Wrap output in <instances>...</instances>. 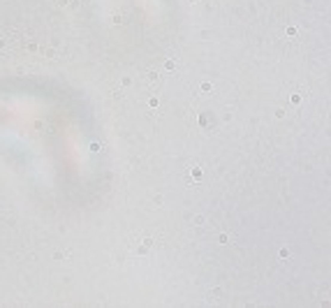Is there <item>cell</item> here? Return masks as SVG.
I'll use <instances>...</instances> for the list:
<instances>
[{
  "label": "cell",
  "instance_id": "5b68a950",
  "mask_svg": "<svg viewBox=\"0 0 331 308\" xmlns=\"http://www.w3.org/2000/svg\"><path fill=\"white\" fill-rule=\"evenodd\" d=\"M199 125H201V128H206V125H209V114H201V116H199Z\"/></svg>",
  "mask_w": 331,
  "mask_h": 308
},
{
  "label": "cell",
  "instance_id": "30bf717a",
  "mask_svg": "<svg viewBox=\"0 0 331 308\" xmlns=\"http://www.w3.org/2000/svg\"><path fill=\"white\" fill-rule=\"evenodd\" d=\"M204 222H206L204 216H195V225H204Z\"/></svg>",
  "mask_w": 331,
  "mask_h": 308
},
{
  "label": "cell",
  "instance_id": "ba28073f",
  "mask_svg": "<svg viewBox=\"0 0 331 308\" xmlns=\"http://www.w3.org/2000/svg\"><path fill=\"white\" fill-rule=\"evenodd\" d=\"M42 51H44L46 58H56V51H53V49H42Z\"/></svg>",
  "mask_w": 331,
  "mask_h": 308
},
{
  "label": "cell",
  "instance_id": "5bb4252c",
  "mask_svg": "<svg viewBox=\"0 0 331 308\" xmlns=\"http://www.w3.org/2000/svg\"><path fill=\"white\" fill-rule=\"evenodd\" d=\"M148 104L153 107V109H157V104H160V100H157V97H151V102H148Z\"/></svg>",
  "mask_w": 331,
  "mask_h": 308
},
{
  "label": "cell",
  "instance_id": "e0dca14e",
  "mask_svg": "<svg viewBox=\"0 0 331 308\" xmlns=\"http://www.w3.org/2000/svg\"><path fill=\"white\" fill-rule=\"evenodd\" d=\"M121 84H123V86H130V84H132V79H130V77H123V79H121Z\"/></svg>",
  "mask_w": 331,
  "mask_h": 308
},
{
  "label": "cell",
  "instance_id": "9a60e30c",
  "mask_svg": "<svg viewBox=\"0 0 331 308\" xmlns=\"http://www.w3.org/2000/svg\"><path fill=\"white\" fill-rule=\"evenodd\" d=\"M28 51L35 53V51H37V44H35V42H28Z\"/></svg>",
  "mask_w": 331,
  "mask_h": 308
},
{
  "label": "cell",
  "instance_id": "7c38bea8",
  "mask_svg": "<svg viewBox=\"0 0 331 308\" xmlns=\"http://www.w3.org/2000/svg\"><path fill=\"white\" fill-rule=\"evenodd\" d=\"M121 23H123V16H121V14H116V16H113V26H121Z\"/></svg>",
  "mask_w": 331,
  "mask_h": 308
},
{
  "label": "cell",
  "instance_id": "ac0fdd59",
  "mask_svg": "<svg viewBox=\"0 0 331 308\" xmlns=\"http://www.w3.org/2000/svg\"><path fill=\"white\" fill-rule=\"evenodd\" d=\"M100 148H102V146H100V144H97V141H95V144H90V151H93V153H97V151H100Z\"/></svg>",
  "mask_w": 331,
  "mask_h": 308
},
{
  "label": "cell",
  "instance_id": "6da1fadb",
  "mask_svg": "<svg viewBox=\"0 0 331 308\" xmlns=\"http://www.w3.org/2000/svg\"><path fill=\"white\" fill-rule=\"evenodd\" d=\"M153 246H155V241H153V239H144V243H139V246H137V255H139V257L148 255Z\"/></svg>",
  "mask_w": 331,
  "mask_h": 308
},
{
  "label": "cell",
  "instance_id": "8992f818",
  "mask_svg": "<svg viewBox=\"0 0 331 308\" xmlns=\"http://www.w3.org/2000/svg\"><path fill=\"white\" fill-rule=\"evenodd\" d=\"M165 70H169V72H171V70H176V60H171V58H169V60L165 63Z\"/></svg>",
  "mask_w": 331,
  "mask_h": 308
},
{
  "label": "cell",
  "instance_id": "d6986e66",
  "mask_svg": "<svg viewBox=\"0 0 331 308\" xmlns=\"http://www.w3.org/2000/svg\"><path fill=\"white\" fill-rule=\"evenodd\" d=\"M58 5H60V7H65V5H70V0H58Z\"/></svg>",
  "mask_w": 331,
  "mask_h": 308
},
{
  "label": "cell",
  "instance_id": "52a82bcc",
  "mask_svg": "<svg viewBox=\"0 0 331 308\" xmlns=\"http://www.w3.org/2000/svg\"><path fill=\"white\" fill-rule=\"evenodd\" d=\"M289 102H292V104H301V95H299V93H294V95L289 97Z\"/></svg>",
  "mask_w": 331,
  "mask_h": 308
},
{
  "label": "cell",
  "instance_id": "ffe728a7",
  "mask_svg": "<svg viewBox=\"0 0 331 308\" xmlns=\"http://www.w3.org/2000/svg\"><path fill=\"white\" fill-rule=\"evenodd\" d=\"M192 2H199V0H192Z\"/></svg>",
  "mask_w": 331,
  "mask_h": 308
},
{
  "label": "cell",
  "instance_id": "4fadbf2b",
  "mask_svg": "<svg viewBox=\"0 0 331 308\" xmlns=\"http://www.w3.org/2000/svg\"><path fill=\"white\" fill-rule=\"evenodd\" d=\"M280 257H283V260H287V257H289V250H287V248H280Z\"/></svg>",
  "mask_w": 331,
  "mask_h": 308
},
{
  "label": "cell",
  "instance_id": "7a4b0ae2",
  "mask_svg": "<svg viewBox=\"0 0 331 308\" xmlns=\"http://www.w3.org/2000/svg\"><path fill=\"white\" fill-rule=\"evenodd\" d=\"M146 81H148V86H151V88H155V86H160V84H162V77H160L157 72H148V74H146Z\"/></svg>",
  "mask_w": 331,
  "mask_h": 308
},
{
  "label": "cell",
  "instance_id": "8fae6325",
  "mask_svg": "<svg viewBox=\"0 0 331 308\" xmlns=\"http://www.w3.org/2000/svg\"><path fill=\"white\" fill-rule=\"evenodd\" d=\"M7 40H5V37H0V51H5V49H7Z\"/></svg>",
  "mask_w": 331,
  "mask_h": 308
},
{
  "label": "cell",
  "instance_id": "277c9868",
  "mask_svg": "<svg viewBox=\"0 0 331 308\" xmlns=\"http://www.w3.org/2000/svg\"><path fill=\"white\" fill-rule=\"evenodd\" d=\"M211 90H213V84L211 81H204L201 84V93H211Z\"/></svg>",
  "mask_w": 331,
  "mask_h": 308
},
{
  "label": "cell",
  "instance_id": "9c48e42d",
  "mask_svg": "<svg viewBox=\"0 0 331 308\" xmlns=\"http://www.w3.org/2000/svg\"><path fill=\"white\" fill-rule=\"evenodd\" d=\"M296 33H299V30H296L294 26H289V28H287V37H296Z\"/></svg>",
  "mask_w": 331,
  "mask_h": 308
},
{
  "label": "cell",
  "instance_id": "2e32d148",
  "mask_svg": "<svg viewBox=\"0 0 331 308\" xmlns=\"http://www.w3.org/2000/svg\"><path fill=\"white\" fill-rule=\"evenodd\" d=\"M218 241H220V243H229V236H227V234H220Z\"/></svg>",
  "mask_w": 331,
  "mask_h": 308
},
{
  "label": "cell",
  "instance_id": "3957f363",
  "mask_svg": "<svg viewBox=\"0 0 331 308\" xmlns=\"http://www.w3.org/2000/svg\"><path fill=\"white\" fill-rule=\"evenodd\" d=\"M190 174H192V178H195V181H199V178H201V169H199V167H192Z\"/></svg>",
  "mask_w": 331,
  "mask_h": 308
}]
</instances>
